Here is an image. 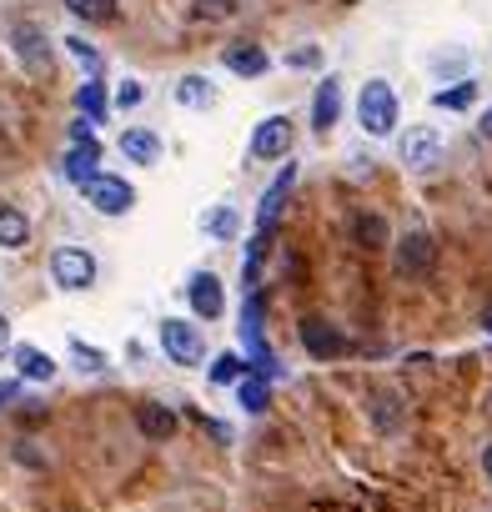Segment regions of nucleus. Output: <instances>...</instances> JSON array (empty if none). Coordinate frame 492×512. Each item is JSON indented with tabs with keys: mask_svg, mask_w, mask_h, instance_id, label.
I'll list each match as a JSON object with an SVG mask.
<instances>
[{
	"mask_svg": "<svg viewBox=\"0 0 492 512\" xmlns=\"http://www.w3.org/2000/svg\"><path fill=\"white\" fill-rule=\"evenodd\" d=\"M246 372H252V367H246L236 352H221V357L211 362V382H221V387H226V382H241Z\"/></svg>",
	"mask_w": 492,
	"mask_h": 512,
	"instance_id": "393cba45",
	"label": "nucleus"
},
{
	"mask_svg": "<svg viewBox=\"0 0 492 512\" xmlns=\"http://www.w3.org/2000/svg\"><path fill=\"white\" fill-rule=\"evenodd\" d=\"M221 61H226V71H236V76H267V71H272V56H267L262 46H252V41L226 46Z\"/></svg>",
	"mask_w": 492,
	"mask_h": 512,
	"instance_id": "f8f14e48",
	"label": "nucleus"
},
{
	"mask_svg": "<svg viewBox=\"0 0 492 512\" xmlns=\"http://www.w3.org/2000/svg\"><path fill=\"white\" fill-rule=\"evenodd\" d=\"M302 347L317 357V362H327V357H342L347 352V342H342V332L327 322V317H302Z\"/></svg>",
	"mask_w": 492,
	"mask_h": 512,
	"instance_id": "6e6552de",
	"label": "nucleus"
},
{
	"mask_svg": "<svg viewBox=\"0 0 492 512\" xmlns=\"http://www.w3.org/2000/svg\"><path fill=\"white\" fill-rule=\"evenodd\" d=\"M236 402H241L246 412H267V402H272V387H267V377L246 372V377L236 382Z\"/></svg>",
	"mask_w": 492,
	"mask_h": 512,
	"instance_id": "6ab92c4d",
	"label": "nucleus"
},
{
	"mask_svg": "<svg viewBox=\"0 0 492 512\" xmlns=\"http://www.w3.org/2000/svg\"><path fill=\"white\" fill-rule=\"evenodd\" d=\"M96 166H101V141H76V146L66 151V161H61L66 181H76V186H86V181L96 176Z\"/></svg>",
	"mask_w": 492,
	"mask_h": 512,
	"instance_id": "4468645a",
	"label": "nucleus"
},
{
	"mask_svg": "<svg viewBox=\"0 0 492 512\" xmlns=\"http://www.w3.org/2000/svg\"><path fill=\"white\" fill-rule=\"evenodd\" d=\"M121 156H126L131 166H156V161H161V136L146 131V126H126V131H121Z\"/></svg>",
	"mask_w": 492,
	"mask_h": 512,
	"instance_id": "9b49d317",
	"label": "nucleus"
},
{
	"mask_svg": "<svg viewBox=\"0 0 492 512\" xmlns=\"http://www.w3.org/2000/svg\"><path fill=\"white\" fill-rule=\"evenodd\" d=\"M16 392H21V382H0V407H11Z\"/></svg>",
	"mask_w": 492,
	"mask_h": 512,
	"instance_id": "473e14b6",
	"label": "nucleus"
},
{
	"mask_svg": "<svg viewBox=\"0 0 492 512\" xmlns=\"http://www.w3.org/2000/svg\"><path fill=\"white\" fill-rule=\"evenodd\" d=\"M287 61H292V66H317V61H322V51H317V46H302V51H292Z\"/></svg>",
	"mask_w": 492,
	"mask_h": 512,
	"instance_id": "7c9ffc66",
	"label": "nucleus"
},
{
	"mask_svg": "<svg viewBox=\"0 0 492 512\" xmlns=\"http://www.w3.org/2000/svg\"><path fill=\"white\" fill-rule=\"evenodd\" d=\"M292 181H297V166L287 161V171L272 181V191H267V196H262V206H257V226H262V231H272V226H277V211H282V196H287V186H292Z\"/></svg>",
	"mask_w": 492,
	"mask_h": 512,
	"instance_id": "f3484780",
	"label": "nucleus"
},
{
	"mask_svg": "<svg viewBox=\"0 0 492 512\" xmlns=\"http://www.w3.org/2000/svg\"><path fill=\"white\" fill-rule=\"evenodd\" d=\"M201 226H206L216 241H231V236L241 231V216H236V206H211V211L201 216Z\"/></svg>",
	"mask_w": 492,
	"mask_h": 512,
	"instance_id": "4be33fe9",
	"label": "nucleus"
},
{
	"mask_svg": "<svg viewBox=\"0 0 492 512\" xmlns=\"http://www.w3.org/2000/svg\"><path fill=\"white\" fill-rule=\"evenodd\" d=\"M482 136H492V106H487V116H482V126H477Z\"/></svg>",
	"mask_w": 492,
	"mask_h": 512,
	"instance_id": "f704fd0d",
	"label": "nucleus"
},
{
	"mask_svg": "<svg viewBox=\"0 0 492 512\" xmlns=\"http://www.w3.org/2000/svg\"><path fill=\"white\" fill-rule=\"evenodd\" d=\"M16 56L26 61V71H51V46L41 36V26H16Z\"/></svg>",
	"mask_w": 492,
	"mask_h": 512,
	"instance_id": "ddd939ff",
	"label": "nucleus"
},
{
	"mask_svg": "<svg viewBox=\"0 0 492 512\" xmlns=\"http://www.w3.org/2000/svg\"><path fill=\"white\" fill-rule=\"evenodd\" d=\"M432 262H437V241H432L427 231H407V236L397 241V272H402V277H427Z\"/></svg>",
	"mask_w": 492,
	"mask_h": 512,
	"instance_id": "0eeeda50",
	"label": "nucleus"
},
{
	"mask_svg": "<svg viewBox=\"0 0 492 512\" xmlns=\"http://www.w3.org/2000/svg\"><path fill=\"white\" fill-rule=\"evenodd\" d=\"M51 282L61 292H86L96 287V256L86 246H56L51 251Z\"/></svg>",
	"mask_w": 492,
	"mask_h": 512,
	"instance_id": "f03ea898",
	"label": "nucleus"
},
{
	"mask_svg": "<svg viewBox=\"0 0 492 512\" xmlns=\"http://www.w3.org/2000/svg\"><path fill=\"white\" fill-rule=\"evenodd\" d=\"M71 141H96V131H91V121L81 116V121H71Z\"/></svg>",
	"mask_w": 492,
	"mask_h": 512,
	"instance_id": "2f4dec72",
	"label": "nucleus"
},
{
	"mask_svg": "<svg viewBox=\"0 0 492 512\" xmlns=\"http://www.w3.org/2000/svg\"><path fill=\"white\" fill-rule=\"evenodd\" d=\"M136 427H141L151 442H166V437L176 432V412L161 407V402H141V407H136Z\"/></svg>",
	"mask_w": 492,
	"mask_h": 512,
	"instance_id": "2eb2a0df",
	"label": "nucleus"
},
{
	"mask_svg": "<svg viewBox=\"0 0 492 512\" xmlns=\"http://www.w3.org/2000/svg\"><path fill=\"white\" fill-rule=\"evenodd\" d=\"M472 101H477V81H452V86L432 91V106L437 111H467Z\"/></svg>",
	"mask_w": 492,
	"mask_h": 512,
	"instance_id": "aec40b11",
	"label": "nucleus"
},
{
	"mask_svg": "<svg viewBox=\"0 0 492 512\" xmlns=\"http://www.w3.org/2000/svg\"><path fill=\"white\" fill-rule=\"evenodd\" d=\"M31 241V221L16 206H0V246H26Z\"/></svg>",
	"mask_w": 492,
	"mask_h": 512,
	"instance_id": "412c9836",
	"label": "nucleus"
},
{
	"mask_svg": "<svg viewBox=\"0 0 492 512\" xmlns=\"http://www.w3.org/2000/svg\"><path fill=\"white\" fill-rule=\"evenodd\" d=\"M287 151H292V116H267L252 131V156L257 161H287Z\"/></svg>",
	"mask_w": 492,
	"mask_h": 512,
	"instance_id": "423d86ee",
	"label": "nucleus"
},
{
	"mask_svg": "<svg viewBox=\"0 0 492 512\" xmlns=\"http://www.w3.org/2000/svg\"><path fill=\"white\" fill-rule=\"evenodd\" d=\"M141 96H146V91H141V81H121V86H116V106H121V111H136V106H141Z\"/></svg>",
	"mask_w": 492,
	"mask_h": 512,
	"instance_id": "c756f323",
	"label": "nucleus"
},
{
	"mask_svg": "<svg viewBox=\"0 0 492 512\" xmlns=\"http://www.w3.org/2000/svg\"><path fill=\"white\" fill-rule=\"evenodd\" d=\"M487 332H492V317H487Z\"/></svg>",
	"mask_w": 492,
	"mask_h": 512,
	"instance_id": "e433bc0d",
	"label": "nucleus"
},
{
	"mask_svg": "<svg viewBox=\"0 0 492 512\" xmlns=\"http://www.w3.org/2000/svg\"><path fill=\"white\" fill-rule=\"evenodd\" d=\"M186 297H191V312L206 317V322H216V317L226 312V292H221V282H216L211 272H196L191 287H186Z\"/></svg>",
	"mask_w": 492,
	"mask_h": 512,
	"instance_id": "1a4fd4ad",
	"label": "nucleus"
},
{
	"mask_svg": "<svg viewBox=\"0 0 492 512\" xmlns=\"http://www.w3.org/2000/svg\"><path fill=\"white\" fill-rule=\"evenodd\" d=\"M482 472L492 477V447H482Z\"/></svg>",
	"mask_w": 492,
	"mask_h": 512,
	"instance_id": "c9c22d12",
	"label": "nucleus"
},
{
	"mask_svg": "<svg viewBox=\"0 0 492 512\" xmlns=\"http://www.w3.org/2000/svg\"><path fill=\"white\" fill-rule=\"evenodd\" d=\"M397 91L382 81V76H372L367 86H362V96H357V121H362V131L367 136H392L397 131Z\"/></svg>",
	"mask_w": 492,
	"mask_h": 512,
	"instance_id": "f257e3e1",
	"label": "nucleus"
},
{
	"mask_svg": "<svg viewBox=\"0 0 492 512\" xmlns=\"http://www.w3.org/2000/svg\"><path fill=\"white\" fill-rule=\"evenodd\" d=\"M337 121H342V81L327 76L317 86V96H312V126H317V136H327Z\"/></svg>",
	"mask_w": 492,
	"mask_h": 512,
	"instance_id": "9d476101",
	"label": "nucleus"
},
{
	"mask_svg": "<svg viewBox=\"0 0 492 512\" xmlns=\"http://www.w3.org/2000/svg\"><path fill=\"white\" fill-rule=\"evenodd\" d=\"M357 241L362 246H387V221L382 216H357Z\"/></svg>",
	"mask_w": 492,
	"mask_h": 512,
	"instance_id": "a878e982",
	"label": "nucleus"
},
{
	"mask_svg": "<svg viewBox=\"0 0 492 512\" xmlns=\"http://www.w3.org/2000/svg\"><path fill=\"white\" fill-rule=\"evenodd\" d=\"M76 106H81V116L96 126V121H106V91L96 86V81H86L81 91H76Z\"/></svg>",
	"mask_w": 492,
	"mask_h": 512,
	"instance_id": "b1692460",
	"label": "nucleus"
},
{
	"mask_svg": "<svg viewBox=\"0 0 492 512\" xmlns=\"http://www.w3.org/2000/svg\"><path fill=\"white\" fill-rule=\"evenodd\" d=\"M16 367H21L26 382H51V377H56V362H51L41 347H16Z\"/></svg>",
	"mask_w": 492,
	"mask_h": 512,
	"instance_id": "a211bd4d",
	"label": "nucleus"
},
{
	"mask_svg": "<svg viewBox=\"0 0 492 512\" xmlns=\"http://www.w3.org/2000/svg\"><path fill=\"white\" fill-rule=\"evenodd\" d=\"M176 101L186 106V111H206V106H216V86H211V76H181L176 81Z\"/></svg>",
	"mask_w": 492,
	"mask_h": 512,
	"instance_id": "dca6fc26",
	"label": "nucleus"
},
{
	"mask_svg": "<svg viewBox=\"0 0 492 512\" xmlns=\"http://www.w3.org/2000/svg\"><path fill=\"white\" fill-rule=\"evenodd\" d=\"M71 357H76L81 372H106V352H96V347H86V342H71Z\"/></svg>",
	"mask_w": 492,
	"mask_h": 512,
	"instance_id": "cd10ccee",
	"label": "nucleus"
},
{
	"mask_svg": "<svg viewBox=\"0 0 492 512\" xmlns=\"http://www.w3.org/2000/svg\"><path fill=\"white\" fill-rule=\"evenodd\" d=\"M11 352V322H6V312H0V357Z\"/></svg>",
	"mask_w": 492,
	"mask_h": 512,
	"instance_id": "72a5a7b5",
	"label": "nucleus"
},
{
	"mask_svg": "<svg viewBox=\"0 0 492 512\" xmlns=\"http://www.w3.org/2000/svg\"><path fill=\"white\" fill-rule=\"evenodd\" d=\"M196 16H206V21H231V16H236V0H196Z\"/></svg>",
	"mask_w": 492,
	"mask_h": 512,
	"instance_id": "c85d7f7f",
	"label": "nucleus"
},
{
	"mask_svg": "<svg viewBox=\"0 0 492 512\" xmlns=\"http://www.w3.org/2000/svg\"><path fill=\"white\" fill-rule=\"evenodd\" d=\"M66 11H71V16H81L86 26H101V21H111V16H116V0H66Z\"/></svg>",
	"mask_w": 492,
	"mask_h": 512,
	"instance_id": "5701e85b",
	"label": "nucleus"
},
{
	"mask_svg": "<svg viewBox=\"0 0 492 512\" xmlns=\"http://www.w3.org/2000/svg\"><path fill=\"white\" fill-rule=\"evenodd\" d=\"M86 201L101 211V216H126L131 206H136V191H131V181H121V176H106V171H96L86 186Z\"/></svg>",
	"mask_w": 492,
	"mask_h": 512,
	"instance_id": "20e7f679",
	"label": "nucleus"
},
{
	"mask_svg": "<svg viewBox=\"0 0 492 512\" xmlns=\"http://www.w3.org/2000/svg\"><path fill=\"white\" fill-rule=\"evenodd\" d=\"M66 51H71V56H76V61H81L91 76L101 71V56H96V46H91V41H81V36H66Z\"/></svg>",
	"mask_w": 492,
	"mask_h": 512,
	"instance_id": "bb28decb",
	"label": "nucleus"
},
{
	"mask_svg": "<svg viewBox=\"0 0 492 512\" xmlns=\"http://www.w3.org/2000/svg\"><path fill=\"white\" fill-rule=\"evenodd\" d=\"M397 156L407 171H432L442 156V131L437 126H407V136L397 141Z\"/></svg>",
	"mask_w": 492,
	"mask_h": 512,
	"instance_id": "39448f33",
	"label": "nucleus"
},
{
	"mask_svg": "<svg viewBox=\"0 0 492 512\" xmlns=\"http://www.w3.org/2000/svg\"><path fill=\"white\" fill-rule=\"evenodd\" d=\"M161 347L176 367H196L206 357V342H201V327H191L186 317H166L161 322Z\"/></svg>",
	"mask_w": 492,
	"mask_h": 512,
	"instance_id": "7ed1b4c3",
	"label": "nucleus"
}]
</instances>
